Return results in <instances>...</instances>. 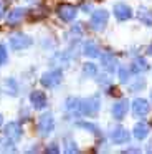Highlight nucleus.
<instances>
[{
    "label": "nucleus",
    "instance_id": "dca6fc26",
    "mask_svg": "<svg viewBox=\"0 0 152 154\" xmlns=\"http://www.w3.org/2000/svg\"><path fill=\"white\" fill-rule=\"evenodd\" d=\"M84 55H86V57H89V58L99 57V48H98V45H96L94 42H86V45H84Z\"/></svg>",
    "mask_w": 152,
    "mask_h": 154
},
{
    "label": "nucleus",
    "instance_id": "f8f14e48",
    "mask_svg": "<svg viewBox=\"0 0 152 154\" xmlns=\"http://www.w3.org/2000/svg\"><path fill=\"white\" fill-rule=\"evenodd\" d=\"M30 101H32V106L36 108V109H43L46 106V96L41 91H33L30 94Z\"/></svg>",
    "mask_w": 152,
    "mask_h": 154
},
{
    "label": "nucleus",
    "instance_id": "aec40b11",
    "mask_svg": "<svg viewBox=\"0 0 152 154\" xmlns=\"http://www.w3.org/2000/svg\"><path fill=\"white\" fill-rule=\"evenodd\" d=\"M83 73H84L86 76H94V75L98 73V68L93 63H86L84 66H83Z\"/></svg>",
    "mask_w": 152,
    "mask_h": 154
},
{
    "label": "nucleus",
    "instance_id": "c756f323",
    "mask_svg": "<svg viewBox=\"0 0 152 154\" xmlns=\"http://www.w3.org/2000/svg\"><path fill=\"white\" fill-rule=\"evenodd\" d=\"M149 51H150V53H152V47H150V48H149Z\"/></svg>",
    "mask_w": 152,
    "mask_h": 154
},
{
    "label": "nucleus",
    "instance_id": "f3484780",
    "mask_svg": "<svg viewBox=\"0 0 152 154\" xmlns=\"http://www.w3.org/2000/svg\"><path fill=\"white\" fill-rule=\"evenodd\" d=\"M147 134H149V126L145 123H137L134 126V136L137 139H144Z\"/></svg>",
    "mask_w": 152,
    "mask_h": 154
},
{
    "label": "nucleus",
    "instance_id": "412c9836",
    "mask_svg": "<svg viewBox=\"0 0 152 154\" xmlns=\"http://www.w3.org/2000/svg\"><path fill=\"white\" fill-rule=\"evenodd\" d=\"M78 126H79V128H84V129L91 131V133H94V134L99 133V129L94 126V124H91V123H83V121H81V123H78Z\"/></svg>",
    "mask_w": 152,
    "mask_h": 154
},
{
    "label": "nucleus",
    "instance_id": "ddd939ff",
    "mask_svg": "<svg viewBox=\"0 0 152 154\" xmlns=\"http://www.w3.org/2000/svg\"><path fill=\"white\" fill-rule=\"evenodd\" d=\"M23 17H25V8H13V10L8 14V17H7V23L8 25H17V23H20V22L23 20Z\"/></svg>",
    "mask_w": 152,
    "mask_h": 154
},
{
    "label": "nucleus",
    "instance_id": "7c9ffc66",
    "mask_svg": "<svg viewBox=\"0 0 152 154\" xmlns=\"http://www.w3.org/2000/svg\"><path fill=\"white\" fill-rule=\"evenodd\" d=\"M150 100H152V94H150Z\"/></svg>",
    "mask_w": 152,
    "mask_h": 154
},
{
    "label": "nucleus",
    "instance_id": "4468645a",
    "mask_svg": "<svg viewBox=\"0 0 152 154\" xmlns=\"http://www.w3.org/2000/svg\"><path fill=\"white\" fill-rule=\"evenodd\" d=\"M101 61H102V66H104L108 71H114L116 66H117V60H116V57H114V55H111V53L102 55Z\"/></svg>",
    "mask_w": 152,
    "mask_h": 154
},
{
    "label": "nucleus",
    "instance_id": "6e6552de",
    "mask_svg": "<svg viewBox=\"0 0 152 154\" xmlns=\"http://www.w3.org/2000/svg\"><path fill=\"white\" fill-rule=\"evenodd\" d=\"M114 15L119 22H124V20H129L132 17V10L126 4H116L114 5Z\"/></svg>",
    "mask_w": 152,
    "mask_h": 154
},
{
    "label": "nucleus",
    "instance_id": "bb28decb",
    "mask_svg": "<svg viewBox=\"0 0 152 154\" xmlns=\"http://www.w3.org/2000/svg\"><path fill=\"white\" fill-rule=\"evenodd\" d=\"M141 88H144V81H142V80H139V83L132 85V86H131V90H141Z\"/></svg>",
    "mask_w": 152,
    "mask_h": 154
},
{
    "label": "nucleus",
    "instance_id": "7ed1b4c3",
    "mask_svg": "<svg viewBox=\"0 0 152 154\" xmlns=\"http://www.w3.org/2000/svg\"><path fill=\"white\" fill-rule=\"evenodd\" d=\"M61 80H63L61 70H51V71H48V73H45L41 76V85L46 88H55L61 83Z\"/></svg>",
    "mask_w": 152,
    "mask_h": 154
},
{
    "label": "nucleus",
    "instance_id": "a878e982",
    "mask_svg": "<svg viewBox=\"0 0 152 154\" xmlns=\"http://www.w3.org/2000/svg\"><path fill=\"white\" fill-rule=\"evenodd\" d=\"M58 151H59V149H58V146H56V144H50V146L46 147V152H55V154H56Z\"/></svg>",
    "mask_w": 152,
    "mask_h": 154
},
{
    "label": "nucleus",
    "instance_id": "9d476101",
    "mask_svg": "<svg viewBox=\"0 0 152 154\" xmlns=\"http://www.w3.org/2000/svg\"><path fill=\"white\" fill-rule=\"evenodd\" d=\"M127 109H129V101L121 100L112 106V116H114L116 119H122V118L126 116V113H127Z\"/></svg>",
    "mask_w": 152,
    "mask_h": 154
},
{
    "label": "nucleus",
    "instance_id": "c85d7f7f",
    "mask_svg": "<svg viewBox=\"0 0 152 154\" xmlns=\"http://www.w3.org/2000/svg\"><path fill=\"white\" fill-rule=\"evenodd\" d=\"M0 124H2V114H0Z\"/></svg>",
    "mask_w": 152,
    "mask_h": 154
},
{
    "label": "nucleus",
    "instance_id": "cd10ccee",
    "mask_svg": "<svg viewBox=\"0 0 152 154\" xmlns=\"http://www.w3.org/2000/svg\"><path fill=\"white\" fill-rule=\"evenodd\" d=\"M3 14H5V2L0 0V18L3 17Z\"/></svg>",
    "mask_w": 152,
    "mask_h": 154
},
{
    "label": "nucleus",
    "instance_id": "1a4fd4ad",
    "mask_svg": "<svg viewBox=\"0 0 152 154\" xmlns=\"http://www.w3.org/2000/svg\"><path fill=\"white\" fill-rule=\"evenodd\" d=\"M132 113H134L135 116H139V118L145 116V114L149 113V103L145 100H142V98L134 100L132 101Z\"/></svg>",
    "mask_w": 152,
    "mask_h": 154
},
{
    "label": "nucleus",
    "instance_id": "9b49d317",
    "mask_svg": "<svg viewBox=\"0 0 152 154\" xmlns=\"http://www.w3.org/2000/svg\"><path fill=\"white\" fill-rule=\"evenodd\" d=\"M111 139L114 141L116 144L127 143V141H129V133L124 129V128L117 126V128H114V129H112V133H111Z\"/></svg>",
    "mask_w": 152,
    "mask_h": 154
},
{
    "label": "nucleus",
    "instance_id": "5701e85b",
    "mask_svg": "<svg viewBox=\"0 0 152 154\" xmlns=\"http://www.w3.org/2000/svg\"><path fill=\"white\" fill-rule=\"evenodd\" d=\"M119 80H121L122 83H126V81L129 80V70H126V68H121V70H119Z\"/></svg>",
    "mask_w": 152,
    "mask_h": 154
},
{
    "label": "nucleus",
    "instance_id": "f03ea898",
    "mask_svg": "<svg viewBox=\"0 0 152 154\" xmlns=\"http://www.w3.org/2000/svg\"><path fill=\"white\" fill-rule=\"evenodd\" d=\"M55 128V119H53V114L51 113H45L40 116L38 119V131L41 136H48L50 133L53 131Z\"/></svg>",
    "mask_w": 152,
    "mask_h": 154
},
{
    "label": "nucleus",
    "instance_id": "39448f33",
    "mask_svg": "<svg viewBox=\"0 0 152 154\" xmlns=\"http://www.w3.org/2000/svg\"><path fill=\"white\" fill-rule=\"evenodd\" d=\"M108 12L106 10H96L94 14L91 15V27L93 30L96 32H101L102 28L106 27V23H108Z\"/></svg>",
    "mask_w": 152,
    "mask_h": 154
},
{
    "label": "nucleus",
    "instance_id": "b1692460",
    "mask_svg": "<svg viewBox=\"0 0 152 154\" xmlns=\"http://www.w3.org/2000/svg\"><path fill=\"white\" fill-rule=\"evenodd\" d=\"M66 152H78L76 144L73 143V141H69V139H66Z\"/></svg>",
    "mask_w": 152,
    "mask_h": 154
},
{
    "label": "nucleus",
    "instance_id": "423d86ee",
    "mask_svg": "<svg viewBox=\"0 0 152 154\" xmlns=\"http://www.w3.org/2000/svg\"><path fill=\"white\" fill-rule=\"evenodd\" d=\"M56 14H58V17L61 18V20L71 22V20H74V17H76V7H73V5H69V4H61L56 8Z\"/></svg>",
    "mask_w": 152,
    "mask_h": 154
},
{
    "label": "nucleus",
    "instance_id": "6ab92c4d",
    "mask_svg": "<svg viewBox=\"0 0 152 154\" xmlns=\"http://www.w3.org/2000/svg\"><path fill=\"white\" fill-rule=\"evenodd\" d=\"M66 109L78 114V111H79V100L78 98H69V100L66 101Z\"/></svg>",
    "mask_w": 152,
    "mask_h": 154
},
{
    "label": "nucleus",
    "instance_id": "a211bd4d",
    "mask_svg": "<svg viewBox=\"0 0 152 154\" xmlns=\"http://www.w3.org/2000/svg\"><path fill=\"white\" fill-rule=\"evenodd\" d=\"M147 68H149V65L144 58H135L134 63H132V71H134V73H142V71H145Z\"/></svg>",
    "mask_w": 152,
    "mask_h": 154
},
{
    "label": "nucleus",
    "instance_id": "20e7f679",
    "mask_svg": "<svg viewBox=\"0 0 152 154\" xmlns=\"http://www.w3.org/2000/svg\"><path fill=\"white\" fill-rule=\"evenodd\" d=\"M30 45H32V38L25 33H15L10 38V47H12L13 50H25Z\"/></svg>",
    "mask_w": 152,
    "mask_h": 154
},
{
    "label": "nucleus",
    "instance_id": "2eb2a0df",
    "mask_svg": "<svg viewBox=\"0 0 152 154\" xmlns=\"http://www.w3.org/2000/svg\"><path fill=\"white\" fill-rule=\"evenodd\" d=\"M137 18L142 22V23H145V25L150 27L152 25V10H149V8H145V7H141L137 10Z\"/></svg>",
    "mask_w": 152,
    "mask_h": 154
},
{
    "label": "nucleus",
    "instance_id": "f257e3e1",
    "mask_svg": "<svg viewBox=\"0 0 152 154\" xmlns=\"http://www.w3.org/2000/svg\"><path fill=\"white\" fill-rule=\"evenodd\" d=\"M98 111H99V98L98 96L88 98V100H79L78 114H83V116H94Z\"/></svg>",
    "mask_w": 152,
    "mask_h": 154
},
{
    "label": "nucleus",
    "instance_id": "0eeeda50",
    "mask_svg": "<svg viewBox=\"0 0 152 154\" xmlns=\"http://www.w3.org/2000/svg\"><path fill=\"white\" fill-rule=\"evenodd\" d=\"M5 136L8 137L12 143L18 141L20 137H22V126H20L18 123H8L5 126Z\"/></svg>",
    "mask_w": 152,
    "mask_h": 154
},
{
    "label": "nucleus",
    "instance_id": "393cba45",
    "mask_svg": "<svg viewBox=\"0 0 152 154\" xmlns=\"http://www.w3.org/2000/svg\"><path fill=\"white\" fill-rule=\"evenodd\" d=\"M7 61V50H5V45L0 43V66Z\"/></svg>",
    "mask_w": 152,
    "mask_h": 154
},
{
    "label": "nucleus",
    "instance_id": "4be33fe9",
    "mask_svg": "<svg viewBox=\"0 0 152 154\" xmlns=\"http://www.w3.org/2000/svg\"><path fill=\"white\" fill-rule=\"evenodd\" d=\"M7 88H8V94H12V96H15L17 94V85L13 80H8L7 81Z\"/></svg>",
    "mask_w": 152,
    "mask_h": 154
}]
</instances>
